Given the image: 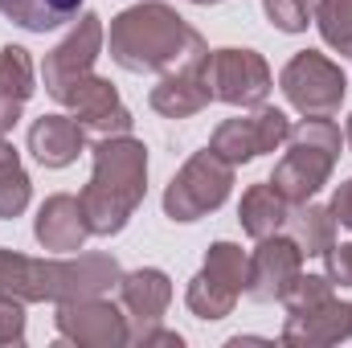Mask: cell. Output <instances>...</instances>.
<instances>
[{"label": "cell", "mask_w": 352, "mask_h": 348, "mask_svg": "<svg viewBox=\"0 0 352 348\" xmlns=\"http://www.w3.org/2000/svg\"><path fill=\"white\" fill-rule=\"evenodd\" d=\"M62 107L87 127L90 135H131V111L123 107V98H119V90L111 87V78H98V74H87V78H78L74 87L66 90V98H62Z\"/></svg>", "instance_id": "7c38bea8"}, {"label": "cell", "mask_w": 352, "mask_h": 348, "mask_svg": "<svg viewBox=\"0 0 352 348\" xmlns=\"http://www.w3.org/2000/svg\"><path fill=\"white\" fill-rule=\"evenodd\" d=\"M283 230L295 238V246L303 250V259H324V254L336 246V230H340V226H336L332 209H328V205H316V197H311V201L291 205Z\"/></svg>", "instance_id": "ac0fdd59"}, {"label": "cell", "mask_w": 352, "mask_h": 348, "mask_svg": "<svg viewBox=\"0 0 352 348\" xmlns=\"http://www.w3.org/2000/svg\"><path fill=\"white\" fill-rule=\"evenodd\" d=\"M344 140H349V148H352V115H349V127H344Z\"/></svg>", "instance_id": "e575fe53"}, {"label": "cell", "mask_w": 352, "mask_h": 348, "mask_svg": "<svg viewBox=\"0 0 352 348\" xmlns=\"http://www.w3.org/2000/svg\"><path fill=\"white\" fill-rule=\"evenodd\" d=\"M29 152L41 168H70L87 152V127L74 115H41L29 127Z\"/></svg>", "instance_id": "2e32d148"}, {"label": "cell", "mask_w": 352, "mask_h": 348, "mask_svg": "<svg viewBox=\"0 0 352 348\" xmlns=\"http://www.w3.org/2000/svg\"><path fill=\"white\" fill-rule=\"evenodd\" d=\"M152 111L164 115V119H188V115H201L213 94L205 83V66H180L173 74H160V83L152 87Z\"/></svg>", "instance_id": "e0dca14e"}, {"label": "cell", "mask_w": 352, "mask_h": 348, "mask_svg": "<svg viewBox=\"0 0 352 348\" xmlns=\"http://www.w3.org/2000/svg\"><path fill=\"white\" fill-rule=\"evenodd\" d=\"M21 111H25V98H16V94L0 90V135H4V131H12V127L21 123Z\"/></svg>", "instance_id": "d6a6232c"}, {"label": "cell", "mask_w": 352, "mask_h": 348, "mask_svg": "<svg viewBox=\"0 0 352 348\" xmlns=\"http://www.w3.org/2000/svg\"><path fill=\"white\" fill-rule=\"evenodd\" d=\"M188 4H221V0H188Z\"/></svg>", "instance_id": "d590c367"}, {"label": "cell", "mask_w": 352, "mask_h": 348, "mask_svg": "<svg viewBox=\"0 0 352 348\" xmlns=\"http://www.w3.org/2000/svg\"><path fill=\"white\" fill-rule=\"evenodd\" d=\"M119 303L127 312V324H131V336L156 328L173 303V279L160 270V266H140V270H127L119 279Z\"/></svg>", "instance_id": "5bb4252c"}, {"label": "cell", "mask_w": 352, "mask_h": 348, "mask_svg": "<svg viewBox=\"0 0 352 348\" xmlns=\"http://www.w3.org/2000/svg\"><path fill=\"white\" fill-rule=\"evenodd\" d=\"M278 90L299 115H336L344 107L349 78L340 62H332L320 50H299L283 70H278Z\"/></svg>", "instance_id": "5b68a950"}, {"label": "cell", "mask_w": 352, "mask_h": 348, "mask_svg": "<svg viewBox=\"0 0 352 348\" xmlns=\"http://www.w3.org/2000/svg\"><path fill=\"white\" fill-rule=\"evenodd\" d=\"M33 201V180L25 168H12V173H0V221H12L29 209Z\"/></svg>", "instance_id": "83f0119b"}, {"label": "cell", "mask_w": 352, "mask_h": 348, "mask_svg": "<svg viewBox=\"0 0 352 348\" xmlns=\"http://www.w3.org/2000/svg\"><path fill=\"white\" fill-rule=\"evenodd\" d=\"M107 45V25L98 12H78L74 29L45 54L41 62V83H45V94L50 98H66V90L74 87L78 78L94 74V62Z\"/></svg>", "instance_id": "52a82bcc"}, {"label": "cell", "mask_w": 352, "mask_h": 348, "mask_svg": "<svg viewBox=\"0 0 352 348\" xmlns=\"http://www.w3.org/2000/svg\"><path fill=\"white\" fill-rule=\"evenodd\" d=\"M0 12L25 33H50L78 21L82 0H0Z\"/></svg>", "instance_id": "ffe728a7"}, {"label": "cell", "mask_w": 352, "mask_h": 348, "mask_svg": "<svg viewBox=\"0 0 352 348\" xmlns=\"http://www.w3.org/2000/svg\"><path fill=\"white\" fill-rule=\"evenodd\" d=\"M332 217H336V226H344V230H352V176L344 180V184H336V193H332Z\"/></svg>", "instance_id": "1f68e13d"}, {"label": "cell", "mask_w": 352, "mask_h": 348, "mask_svg": "<svg viewBox=\"0 0 352 348\" xmlns=\"http://www.w3.org/2000/svg\"><path fill=\"white\" fill-rule=\"evenodd\" d=\"M54 328H58V336H62L66 345H78V348H123V345H131L127 312H123L119 303H111L107 295L58 303Z\"/></svg>", "instance_id": "9c48e42d"}, {"label": "cell", "mask_w": 352, "mask_h": 348, "mask_svg": "<svg viewBox=\"0 0 352 348\" xmlns=\"http://www.w3.org/2000/svg\"><path fill=\"white\" fill-rule=\"evenodd\" d=\"M4 345H25V303L0 295V348Z\"/></svg>", "instance_id": "f1b7e54d"}, {"label": "cell", "mask_w": 352, "mask_h": 348, "mask_svg": "<svg viewBox=\"0 0 352 348\" xmlns=\"http://www.w3.org/2000/svg\"><path fill=\"white\" fill-rule=\"evenodd\" d=\"M332 295H336V283H332L328 274H303V270H299V274L291 279V287L283 291L278 303H283L287 312H303V307L324 303V299H332Z\"/></svg>", "instance_id": "484cf974"}, {"label": "cell", "mask_w": 352, "mask_h": 348, "mask_svg": "<svg viewBox=\"0 0 352 348\" xmlns=\"http://www.w3.org/2000/svg\"><path fill=\"white\" fill-rule=\"evenodd\" d=\"M0 90H8L16 98H29L37 90V66H33L25 45H4L0 50Z\"/></svg>", "instance_id": "d4e9b609"}, {"label": "cell", "mask_w": 352, "mask_h": 348, "mask_svg": "<svg viewBox=\"0 0 352 348\" xmlns=\"http://www.w3.org/2000/svg\"><path fill=\"white\" fill-rule=\"evenodd\" d=\"M287 213H291V201L270 184V180H258L242 193L238 201V221L242 230L258 242V238H270V234H283L287 226Z\"/></svg>", "instance_id": "d6986e66"}, {"label": "cell", "mask_w": 352, "mask_h": 348, "mask_svg": "<svg viewBox=\"0 0 352 348\" xmlns=\"http://www.w3.org/2000/svg\"><path fill=\"white\" fill-rule=\"evenodd\" d=\"M287 135H291V119H287L278 107H266L263 102V107H254L250 115H238V119L217 123L209 148H213L221 160H230L234 168H242V164L258 160L266 152H278V148L287 144Z\"/></svg>", "instance_id": "ba28073f"}, {"label": "cell", "mask_w": 352, "mask_h": 348, "mask_svg": "<svg viewBox=\"0 0 352 348\" xmlns=\"http://www.w3.org/2000/svg\"><path fill=\"white\" fill-rule=\"evenodd\" d=\"M90 156H94V168L78 201L87 209L90 234L115 238L127 230V221L148 197V148L135 135H102Z\"/></svg>", "instance_id": "7a4b0ae2"}, {"label": "cell", "mask_w": 352, "mask_h": 348, "mask_svg": "<svg viewBox=\"0 0 352 348\" xmlns=\"http://www.w3.org/2000/svg\"><path fill=\"white\" fill-rule=\"evenodd\" d=\"M230 188H234V164L221 160L213 148H201L168 180V188H164V213L173 221H180V226L201 221V217L217 213L230 201Z\"/></svg>", "instance_id": "277c9868"}, {"label": "cell", "mask_w": 352, "mask_h": 348, "mask_svg": "<svg viewBox=\"0 0 352 348\" xmlns=\"http://www.w3.org/2000/svg\"><path fill=\"white\" fill-rule=\"evenodd\" d=\"M123 279V266L111 254L98 250H78V254H58L45 259V299L41 303H70V299H90V295H107L115 291Z\"/></svg>", "instance_id": "30bf717a"}, {"label": "cell", "mask_w": 352, "mask_h": 348, "mask_svg": "<svg viewBox=\"0 0 352 348\" xmlns=\"http://www.w3.org/2000/svg\"><path fill=\"white\" fill-rule=\"evenodd\" d=\"M111 62L127 74H173L180 66H205V37L164 0H140L111 17Z\"/></svg>", "instance_id": "6da1fadb"}, {"label": "cell", "mask_w": 352, "mask_h": 348, "mask_svg": "<svg viewBox=\"0 0 352 348\" xmlns=\"http://www.w3.org/2000/svg\"><path fill=\"white\" fill-rule=\"evenodd\" d=\"M205 83H209L213 102L254 111L270 98L274 74H270V66L258 50L221 45V50H209V58H205Z\"/></svg>", "instance_id": "8992f818"}, {"label": "cell", "mask_w": 352, "mask_h": 348, "mask_svg": "<svg viewBox=\"0 0 352 348\" xmlns=\"http://www.w3.org/2000/svg\"><path fill=\"white\" fill-rule=\"evenodd\" d=\"M41 291H45V259H29L21 250L0 246V295L21 299L29 307L41 303Z\"/></svg>", "instance_id": "44dd1931"}, {"label": "cell", "mask_w": 352, "mask_h": 348, "mask_svg": "<svg viewBox=\"0 0 352 348\" xmlns=\"http://www.w3.org/2000/svg\"><path fill=\"white\" fill-rule=\"evenodd\" d=\"M246 259H250V254H246L238 242H226V238H221V242H213V246L205 250V266H201V270H205L209 279H217L221 287H230V291L242 295V291H246Z\"/></svg>", "instance_id": "603a6c76"}, {"label": "cell", "mask_w": 352, "mask_h": 348, "mask_svg": "<svg viewBox=\"0 0 352 348\" xmlns=\"http://www.w3.org/2000/svg\"><path fill=\"white\" fill-rule=\"evenodd\" d=\"M263 12L278 33H303L316 21V0H263Z\"/></svg>", "instance_id": "4316f807"}, {"label": "cell", "mask_w": 352, "mask_h": 348, "mask_svg": "<svg viewBox=\"0 0 352 348\" xmlns=\"http://www.w3.org/2000/svg\"><path fill=\"white\" fill-rule=\"evenodd\" d=\"M33 238L41 250L50 254H78L87 246L90 234V221H87V209L74 193H54L41 201L37 217H33Z\"/></svg>", "instance_id": "4fadbf2b"}, {"label": "cell", "mask_w": 352, "mask_h": 348, "mask_svg": "<svg viewBox=\"0 0 352 348\" xmlns=\"http://www.w3.org/2000/svg\"><path fill=\"white\" fill-rule=\"evenodd\" d=\"M340 127L332 123V115H303L299 123H291V135H287V152L283 160L274 164L270 173V184L291 201H311L328 180H332V168L340 160Z\"/></svg>", "instance_id": "3957f363"}, {"label": "cell", "mask_w": 352, "mask_h": 348, "mask_svg": "<svg viewBox=\"0 0 352 348\" xmlns=\"http://www.w3.org/2000/svg\"><path fill=\"white\" fill-rule=\"evenodd\" d=\"M131 345L135 348H184V336H180V332H168V328H160V324H156V328H148V332H140V336H131Z\"/></svg>", "instance_id": "4dcf8cb0"}, {"label": "cell", "mask_w": 352, "mask_h": 348, "mask_svg": "<svg viewBox=\"0 0 352 348\" xmlns=\"http://www.w3.org/2000/svg\"><path fill=\"white\" fill-rule=\"evenodd\" d=\"M324 274L336 283V287H352V242H340V246H332L328 254H324Z\"/></svg>", "instance_id": "f546056e"}, {"label": "cell", "mask_w": 352, "mask_h": 348, "mask_svg": "<svg viewBox=\"0 0 352 348\" xmlns=\"http://www.w3.org/2000/svg\"><path fill=\"white\" fill-rule=\"evenodd\" d=\"M12 168H21V152L0 135V173H12Z\"/></svg>", "instance_id": "836d02e7"}, {"label": "cell", "mask_w": 352, "mask_h": 348, "mask_svg": "<svg viewBox=\"0 0 352 348\" xmlns=\"http://www.w3.org/2000/svg\"><path fill=\"white\" fill-rule=\"evenodd\" d=\"M184 303H188V312H192L197 320L213 324V320H226V316L238 307V291H230V287H221L217 279H209L205 270H197V274L188 279V287H184Z\"/></svg>", "instance_id": "7402d4cb"}, {"label": "cell", "mask_w": 352, "mask_h": 348, "mask_svg": "<svg viewBox=\"0 0 352 348\" xmlns=\"http://www.w3.org/2000/svg\"><path fill=\"white\" fill-rule=\"evenodd\" d=\"M299 270H303V250L295 246L291 234L258 238L254 254L246 259V295L258 303H278Z\"/></svg>", "instance_id": "8fae6325"}, {"label": "cell", "mask_w": 352, "mask_h": 348, "mask_svg": "<svg viewBox=\"0 0 352 348\" xmlns=\"http://www.w3.org/2000/svg\"><path fill=\"white\" fill-rule=\"evenodd\" d=\"M349 336H352V303L336 299V295L324 299V303H311L303 312H287L283 332H278L283 345H307V348L340 345Z\"/></svg>", "instance_id": "9a60e30c"}, {"label": "cell", "mask_w": 352, "mask_h": 348, "mask_svg": "<svg viewBox=\"0 0 352 348\" xmlns=\"http://www.w3.org/2000/svg\"><path fill=\"white\" fill-rule=\"evenodd\" d=\"M316 29L328 50L352 58V0H316Z\"/></svg>", "instance_id": "cb8c5ba5"}]
</instances>
